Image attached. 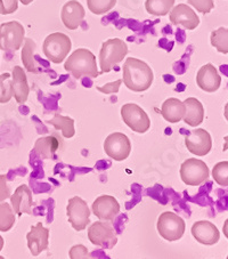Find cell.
Returning a JSON list of instances; mask_svg holds the SVG:
<instances>
[{
	"label": "cell",
	"instance_id": "1",
	"mask_svg": "<svg viewBox=\"0 0 228 259\" xmlns=\"http://www.w3.org/2000/svg\"><path fill=\"white\" fill-rule=\"evenodd\" d=\"M122 72V82L132 92H145L153 83L154 74L150 65L135 57H128L123 64Z\"/></svg>",
	"mask_w": 228,
	"mask_h": 259
},
{
	"label": "cell",
	"instance_id": "2",
	"mask_svg": "<svg viewBox=\"0 0 228 259\" xmlns=\"http://www.w3.org/2000/svg\"><path fill=\"white\" fill-rule=\"evenodd\" d=\"M64 69L72 73L75 79H80L83 75L89 78H97L100 75L96 57L87 48H78L74 51L64 63Z\"/></svg>",
	"mask_w": 228,
	"mask_h": 259
},
{
	"label": "cell",
	"instance_id": "3",
	"mask_svg": "<svg viewBox=\"0 0 228 259\" xmlns=\"http://www.w3.org/2000/svg\"><path fill=\"white\" fill-rule=\"evenodd\" d=\"M128 54L127 44L120 38L109 39L103 42L100 52L101 73H109Z\"/></svg>",
	"mask_w": 228,
	"mask_h": 259
},
{
	"label": "cell",
	"instance_id": "4",
	"mask_svg": "<svg viewBox=\"0 0 228 259\" xmlns=\"http://www.w3.org/2000/svg\"><path fill=\"white\" fill-rule=\"evenodd\" d=\"M72 48V42L69 35L61 32L49 34L44 39L42 51L47 59L55 64H60L65 60Z\"/></svg>",
	"mask_w": 228,
	"mask_h": 259
},
{
	"label": "cell",
	"instance_id": "5",
	"mask_svg": "<svg viewBox=\"0 0 228 259\" xmlns=\"http://www.w3.org/2000/svg\"><path fill=\"white\" fill-rule=\"evenodd\" d=\"M25 30L20 22L11 21L0 24V49L4 52H16L24 41Z\"/></svg>",
	"mask_w": 228,
	"mask_h": 259
},
{
	"label": "cell",
	"instance_id": "6",
	"mask_svg": "<svg viewBox=\"0 0 228 259\" xmlns=\"http://www.w3.org/2000/svg\"><path fill=\"white\" fill-rule=\"evenodd\" d=\"M88 239L93 244L104 249H112L118 243V236L109 221L95 222L89 226Z\"/></svg>",
	"mask_w": 228,
	"mask_h": 259
},
{
	"label": "cell",
	"instance_id": "7",
	"mask_svg": "<svg viewBox=\"0 0 228 259\" xmlns=\"http://www.w3.org/2000/svg\"><path fill=\"white\" fill-rule=\"evenodd\" d=\"M185 229L186 225L184 220L172 211L161 213L158 220L159 234L170 242L181 239L185 233Z\"/></svg>",
	"mask_w": 228,
	"mask_h": 259
},
{
	"label": "cell",
	"instance_id": "8",
	"mask_svg": "<svg viewBox=\"0 0 228 259\" xmlns=\"http://www.w3.org/2000/svg\"><path fill=\"white\" fill-rule=\"evenodd\" d=\"M210 176L209 168L202 160L196 158L187 159L180 167L181 181L186 185L199 186L208 180Z\"/></svg>",
	"mask_w": 228,
	"mask_h": 259
},
{
	"label": "cell",
	"instance_id": "9",
	"mask_svg": "<svg viewBox=\"0 0 228 259\" xmlns=\"http://www.w3.org/2000/svg\"><path fill=\"white\" fill-rule=\"evenodd\" d=\"M121 117L123 122L138 134H144L151 127V120L149 115L135 103H128L121 108Z\"/></svg>",
	"mask_w": 228,
	"mask_h": 259
},
{
	"label": "cell",
	"instance_id": "10",
	"mask_svg": "<svg viewBox=\"0 0 228 259\" xmlns=\"http://www.w3.org/2000/svg\"><path fill=\"white\" fill-rule=\"evenodd\" d=\"M66 213L70 224L75 231H83L90 223V209L86 201L80 196H73L69 200Z\"/></svg>",
	"mask_w": 228,
	"mask_h": 259
},
{
	"label": "cell",
	"instance_id": "11",
	"mask_svg": "<svg viewBox=\"0 0 228 259\" xmlns=\"http://www.w3.org/2000/svg\"><path fill=\"white\" fill-rule=\"evenodd\" d=\"M104 151L115 161H123L131 152L130 140L122 133L110 134L104 142Z\"/></svg>",
	"mask_w": 228,
	"mask_h": 259
},
{
	"label": "cell",
	"instance_id": "12",
	"mask_svg": "<svg viewBox=\"0 0 228 259\" xmlns=\"http://www.w3.org/2000/svg\"><path fill=\"white\" fill-rule=\"evenodd\" d=\"M185 145L191 153L199 157H204L211 151L212 140L205 129L199 128L190 132L185 136Z\"/></svg>",
	"mask_w": 228,
	"mask_h": 259
},
{
	"label": "cell",
	"instance_id": "13",
	"mask_svg": "<svg viewBox=\"0 0 228 259\" xmlns=\"http://www.w3.org/2000/svg\"><path fill=\"white\" fill-rule=\"evenodd\" d=\"M170 22L173 25H180L187 30H194L200 24V19L196 13L185 4H179L171 8Z\"/></svg>",
	"mask_w": 228,
	"mask_h": 259
},
{
	"label": "cell",
	"instance_id": "14",
	"mask_svg": "<svg viewBox=\"0 0 228 259\" xmlns=\"http://www.w3.org/2000/svg\"><path fill=\"white\" fill-rule=\"evenodd\" d=\"M93 212L101 221H113L120 212V204L111 195H101L94 201Z\"/></svg>",
	"mask_w": 228,
	"mask_h": 259
},
{
	"label": "cell",
	"instance_id": "15",
	"mask_svg": "<svg viewBox=\"0 0 228 259\" xmlns=\"http://www.w3.org/2000/svg\"><path fill=\"white\" fill-rule=\"evenodd\" d=\"M86 16L83 6L77 0H70L62 8L61 19L66 29L77 30Z\"/></svg>",
	"mask_w": 228,
	"mask_h": 259
},
{
	"label": "cell",
	"instance_id": "16",
	"mask_svg": "<svg viewBox=\"0 0 228 259\" xmlns=\"http://www.w3.org/2000/svg\"><path fill=\"white\" fill-rule=\"evenodd\" d=\"M11 198V204L14 212L17 216H22L23 213L32 215V191L29 189L28 185H20L15 190L14 194Z\"/></svg>",
	"mask_w": 228,
	"mask_h": 259
},
{
	"label": "cell",
	"instance_id": "17",
	"mask_svg": "<svg viewBox=\"0 0 228 259\" xmlns=\"http://www.w3.org/2000/svg\"><path fill=\"white\" fill-rule=\"evenodd\" d=\"M26 241L32 256H39L43 250L48 249L49 230L42 226V223L31 226V231L26 234Z\"/></svg>",
	"mask_w": 228,
	"mask_h": 259
},
{
	"label": "cell",
	"instance_id": "18",
	"mask_svg": "<svg viewBox=\"0 0 228 259\" xmlns=\"http://www.w3.org/2000/svg\"><path fill=\"white\" fill-rule=\"evenodd\" d=\"M191 232L193 238L199 243L204 245L216 244L219 241V238H220L217 227L208 221H200L194 223Z\"/></svg>",
	"mask_w": 228,
	"mask_h": 259
},
{
	"label": "cell",
	"instance_id": "19",
	"mask_svg": "<svg viewBox=\"0 0 228 259\" xmlns=\"http://www.w3.org/2000/svg\"><path fill=\"white\" fill-rule=\"evenodd\" d=\"M196 83L207 93L217 92L221 83V78L219 75L217 69L211 63L203 65L196 74Z\"/></svg>",
	"mask_w": 228,
	"mask_h": 259
},
{
	"label": "cell",
	"instance_id": "20",
	"mask_svg": "<svg viewBox=\"0 0 228 259\" xmlns=\"http://www.w3.org/2000/svg\"><path fill=\"white\" fill-rule=\"evenodd\" d=\"M12 88L13 96L15 97L19 104H24L28 101L30 88L28 84V78H26L25 71L21 66L16 65L13 69V78H12Z\"/></svg>",
	"mask_w": 228,
	"mask_h": 259
},
{
	"label": "cell",
	"instance_id": "21",
	"mask_svg": "<svg viewBox=\"0 0 228 259\" xmlns=\"http://www.w3.org/2000/svg\"><path fill=\"white\" fill-rule=\"evenodd\" d=\"M62 141L55 135L41 137L34 143L33 152L41 159H54L59 151Z\"/></svg>",
	"mask_w": 228,
	"mask_h": 259
},
{
	"label": "cell",
	"instance_id": "22",
	"mask_svg": "<svg viewBox=\"0 0 228 259\" xmlns=\"http://www.w3.org/2000/svg\"><path fill=\"white\" fill-rule=\"evenodd\" d=\"M185 104V115L184 121L192 127H196L203 122L204 119V108L199 100L194 97H189L183 102Z\"/></svg>",
	"mask_w": 228,
	"mask_h": 259
},
{
	"label": "cell",
	"instance_id": "23",
	"mask_svg": "<svg viewBox=\"0 0 228 259\" xmlns=\"http://www.w3.org/2000/svg\"><path fill=\"white\" fill-rule=\"evenodd\" d=\"M185 104L177 98H168L161 108V114L170 123H176L183 120L185 115Z\"/></svg>",
	"mask_w": 228,
	"mask_h": 259
},
{
	"label": "cell",
	"instance_id": "24",
	"mask_svg": "<svg viewBox=\"0 0 228 259\" xmlns=\"http://www.w3.org/2000/svg\"><path fill=\"white\" fill-rule=\"evenodd\" d=\"M37 48V45L31 38H24L23 49L21 53V59L23 62L24 68L32 73H38L39 69L37 66V62L34 59V52Z\"/></svg>",
	"mask_w": 228,
	"mask_h": 259
},
{
	"label": "cell",
	"instance_id": "25",
	"mask_svg": "<svg viewBox=\"0 0 228 259\" xmlns=\"http://www.w3.org/2000/svg\"><path fill=\"white\" fill-rule=\"evenodd\" d=\"M47 123L52 124V126L61 131L62 135H63V137L65 138H72L74 136L75 129H74L73 119L56 113L52 120H48Z\"/></svg>",
	"mask_w": 228,
	"mask_h": 259
},
{
	"label": "cell",
	"instance_id": "26",
	"mask_svg": "<svg viewBox=\"0 0 228 259\" xmlns=\"http://www.w3.org/2000/svg\"><path fill=\"white\" fill-rule=\"evenodd\" d=\"M175 0H146L145 8L149 14L154 16H164L171 11Z\"/></svg>",
	"mask_w": 228,
	"mask_h": 259
},
{
	"label": "cell",
	"instance_id": "27",
	"mask_svg": "<svg viewBox=\"0 0 228 259\" xmlns=\"http://www.w3.org/2000/svg\"><path fill=\"white\" fill-rule=\"evenodd\" d=\"M15 224V212L10 203H0V231H10Z\"/></svg>",
	"mask_w": 228,
	"mask_h": 259
},
{
	"label": "cell",
	"instance_id": "28",
	"mask_svg": "<svg viewBox=\"0 0 228 259\" xmlns=\"http://www.w3.org/2000/svg\"><path fill=\"white\" fill-rule=\"evenodd\" d=\"M211 45L219 53L227 54L228 53V30L226 28H219L211 32Z\"/></svg>",
	"mask_w": 228,
	"mask_h": 259
},
{
	"label": "cell",
	"instance_id": "29",
	"mask_svg": "<svg viewBox=\"0 0 228 259\" xmlns=\"http://www.w3.org/2000/svg\"><path fill=\"white\" fill-rule=\"evenodd\" d=\"M117 0H87V6L93 14L103 15L115 6Z\"/></svg>",
	"mask_w": 228,
	"mask_h": 259
},
{
	"label": "cell",
	"instance_id": "30",
	"mask_svg": "<svg viewBox=\"0 0 228 259\" xmlns=\"http://www.w3.org/2000/svg\"><path fill=\"white\" fill-rule=\"evenodd\" d=\"M13 97V88H12V79L11 73L0 74V103H7Z\"/></svg>",
	"mask_w": 228,
	"mask_h": 259
},
{
	"label": "cell",
	"instance_id": "31",
	"mask_svg": "<svg viewBox=\"0 0 228 259\" xmlns=\"http://www.w3.org/2000/svg\"><path fill=\"white\" fill-rule=\"evenodd\" d=\"M212 177L219 185L226 187L228 185V162L221 161L214 164L212 169Z\"/></svg>",
	"mask_w": 228,
	"mask_h": 259
},
{
	"label": "cell",
	"instance_id": "32",
	"mask_svg": "<svg viewBox=\"0 0 228 259\" xmlns=\"http://www.w3.org/2000/svg\"><path fill=\"white\" fill-rule=\"evenodd\" d=\"M191 6H193L199 13L209 14L214 8L213 0H187Z\"/></svg>",
	"mask_w": 228,
	"mask_h": 259
},
{
	"label": "cell",
	"instance_id": "33",
	"mask_svg": "<svg viewBox=\"0 0 228 259\" xmlns=\"http://www.w3.org/2000/svg\"><path fill=\"white\" fill-rule=\"evenodd\" d=\"M19 0H0V15H10L17 11Z\"/></svg>",
	"mask_w": 228,
	"mask_h": 259
},
{
	"label": "cell",
	"instance_id": "34",
	"mask_svg": "<svg viewBox=\"0 0 228 259\" xmlns=\"http://www.w3.org/2000/svg\"><path fill=\"white\" fill-rule=\"evenodd\" d=\"M70 258L71 259H80V258H89L88 253V249L84 247L82 244H78V245H74L70 249Z\"/></svg>",
	"mask_w": 228,
	"mask_h": 259
},
{
	"label": "cell",
	"instance_id": "35",
	"mask_svg": "<svg viewBox=\"0 0 228 259\" xmlns=\"http://www.w3.org/2000/svg\"><path fill=\"white\" fill-rule=\"evenodd\" d=\"M121 83H122V79H120L114 82L106 83L105 86H102V87L97 86L96 89L103 94H117L119 92L120 86H121Z\"/></svg>",
	"mask_w": 228,
	"mask_h": 259
},
{
	"label": "cell",
	"instance_id": "36",
	"mask_svg": "<svg viewBox=\"0 0 228 259\" xmlns=\"http://www.w3.org/2000/svg\"><path fill=\"white\" fill-rule=\"evenodd\" d=\"M11 196V187L7 185V176L0 175V201H5Z\"/></svg>",
	"mask_w": 228,
	"mask_h": 259
},
{
	"label": "cell",
	"instance_id": "37",
	"mask_svg": "<svg viewBox=\"0 0 228 259\" xmlns=\"http://www.w3.org/2000/svg\"><path fill=\"white\" fill-rule=\"evenodd\" d=\"M20 2H21L22 4H23L24 6H28V5H30L31 3L33 2V0H20Z\"/></svg>",
	"mask_w": 228,
	"mask_h": 259
},
{
	"label": "cell",
	"instance_id": "38",
	"mask_svg": "<svg viewBox=\"0 0 228 259\" xmlns=\"http://www.w3.org/2000/svg\"><path fill=\"white\" fill-rule=\"evenodd\" d=\"M4 244H5V242H4L3 236L0 235V251H2V250H3V248H4Z\"/></svg>",
	"mask_w": 228,
	"mask_h": 259
}]
</instances>
